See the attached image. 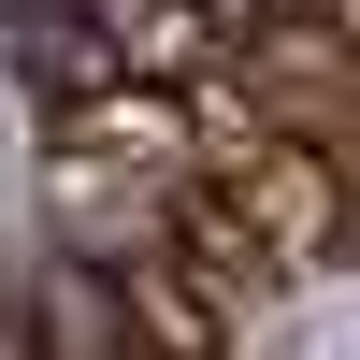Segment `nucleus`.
Returning <instances> with one entry per match:
<instances>
[{
    "label": "nucleus",
    "mask_w": 360,
    "mask_h": 360,
    "mask_svg": "<svg viewBox=\"0 0 360 360\" xmlns=\"http://www.w3.org/2000/svg\"><path fill=\"white\" fill-rule=\"evenodd\" d=\"M15 303H29V360H159V346L130 332V317H115L101 259H44Z\"/></svg>",
    "instance_id": "obj_3"
},
{
    "label": "nucleus",
    "mask_w": 360,
    "mask_h": 360,
    "mask_svg": "<svg viewBox=\"0 0 360 360\" xmlns=\"http://www.w3.org/2000/svg\"><path fill=\"white\" fill-rule=\"evenodd\" d=\"M0 360H29V303H15V288H0Z\"/></svg>",
    "instance_id": "obj_4"
},
{
    "label": "nucleus",
    "mask_w": 360,
    "mask_h": 360,
    "mask_svg": "<svg viewBox=\"0 0 360 360\" xmlns=\"http://www.w3.org/2000/svg\"><path fill=\"white\" fill-rule=\"evenodd\" d=\"M44 159L188 188V173H202V101H188V86H86V101H58V115H44Z\"/></svg>",
    "instance_id": "obj_1"
},
{
    "label": "nucleus",
    "mask_w": 360,
    "mask_h": 360,
    "mask_svg": "<svg viewBox=\"0 0 360 360\" xmlns=\"http://www.w3.org/2000/svg\"><path fill=\"white\" fill-rule=\"evenodd\" d=\"M101 288H115V317H130V332L159 346V360H231V346H245V303H231V288L202 274V259H173V245L115 259Z\"/></svg>",
    "instance_id": "obj_2"
}]
</instances>
